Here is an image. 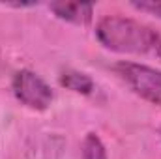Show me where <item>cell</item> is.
Listing matches in <instances>:
<instances>
[{
	"label": "cell",
	"mask_w": 161,
	"mask_h": 159,
	"mask_svg": "<svg viewBox=\"0 0 161 159\" xmlns=\"http://www.w3.org/2000/svg\"><path fill=\"white\" fill-rule=\"evenodd\" d=\"M60 84L66 86L68 90H73L77 94H90L94 90V80L90 79L86 73L80 71H64L60 75Z\"/></svg>",
	"instance_id": "cell-5"
},
{
	"label": "cell",
	"mask_w": 161,
	"mask_h": 159,
	"mask_svg": "<svg viewBox=\"0 0 161 159\" xmlns=\"http://www.w3.org/2000/svg\"><path fill=\"white\" fill-rule=\"evenodd\" d=\"M96 36L103 47L114 52H125V54L156 52L161 56L159 34L127 17H118V15L103 17L97 23Z\"/></svg>",
	"instance_id": "cell-1"
},
{
	"label": "cell",
	"mask_w": 161,
	"mask_h": 159,
	"mask_svg": "<svg viewBox=\"0 0 161 159\" xmlns=\"http://www.w3.org/2000/svg\"><path fill=\"white\" fill-rule=\"evenodd\" d=\"M116 71L135 94L161 107V71L133 62L118 64Z\"/></svg>",
	"instance_id": "cell-2"
},
{
	"label": "cell",
	"mask_w": 161,
	"mask_h": 159,
	"mask_svg": "<svg viewBox=\"0 0 161 159\" xmlns=\"http://www.w3.org/2000/svg\"><path fill=\"white\" fill-rule=\"evenodd\" d=\"M82 159H107V150L96 133H88L82 140Z\"/></svg>",
	"instance_id": "cell-6"
},
{
	"label": "cell",
	"mask_w": 161,
	"mask_h": 159,
	"mask_svg": "<svg viewBox=\"0 0 161 159\" xmlns=\"http://www.w3.org/2000/svg\"><path fill=\"white\" fill-rule=\"evenodd\" d=\"M49 8L58 19L73 25H80V26L88 25L94 13V6L86 2H53Z\"/></svg>",
	"instance_id": "cell-4"
},
{
	"label": "cell",
	"mask_w": 161,
	"mask_h": 159,
	"mask_svg": "<svg viewBox=\"0 0 161 159\" xmlns=\"http://www.w3.org/2000/svg\"><path fill=\"white\" fill-rule=\"evenodd\" d=\"M11 88H13L15 97L23 105L36 109V111H45L53 101V92L47 86V82L30 69L19 71L13 77Z\"/></svg>",
	"instance_id": "cell-3"
},
{
	"label": "cell",
	"mask_w": 161,
	"mask_h": 159,
	"mask_svg": "<svg viewBox=\"0 0 161 159\" xmlns=\"http://www.w3.org/2000/svg\"><path fill=\"white\" fill-rule=\"evenodd\" d=\"M133 8H137V9H141V11H146V13H152V15H158V17H161V0L133 2Z\"/></svg>",
	"instance_id": "cell-7"
}]
</instances>
